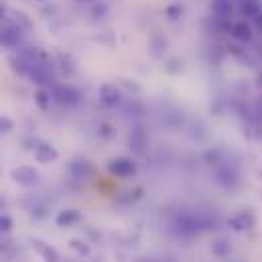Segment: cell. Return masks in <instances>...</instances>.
<instances>
[{
  "instance_id": "7",
  "label": "cell",
  "mask_w": 262,
  "mask_h": 262,
  "mask_svg": "<svg viewBox=\"0 0 262 262\" xmlns=\"http://www.w3.org/2000/svg\"><path fill=\"white\" fill-rule=\"evenodd\" d=\"M215 181L222 187H236L238 185V173L234 169H230V165H220L215 169Z\"/></svg>"
},
{
  "instance_id": "17",
  "label": "cell",
  "mask_w": 262,
  "mask_h": 262,
  "mask_svg": "<svg viewBox=\"0 0 262 262\" xmlns=\"http://www.w3.org/2000/svg\"><path fill=\"white\" fill-rule=\"evenodd\" d=\"M260 4H258V0H242V14L246 16V18H256L258 16V12H260Z\"/></svg>"
},
{
  "instance_id": "27",
  "label": "cell",
  "mask_w": 262,
  "mask_h": 262,
  "mask_svg": "<svg viewBox=\"0 0 262 262\" xmlns=\"http://www.w3.org/2000/svg\"><path fill=\"white\" fill-rule=\"evenodd\" d=\"M6 14H8V8H6V4L0 0V23H6Z\"/></svg>"
},
{
  "instance_id": "32",
  "label": "cell",
  "mask_w": 262,
  "mask_h": 262,
  "mask_svg": "<svg viewBox=\"0 0 262 262\" xmlns=\"http://www.w3.org/2000/svg\"><path fill=\"white\" fill-rule=\"evenodd\" d=\"M37 2H45V0H37Z\"/></svg>"
},
{
  "instance_id": "20",
  "label": "cell",
  "mask_w": 262,
  "mask_h": 262,
  "mask_svg": "<svg viewBox=\"0 0 262 262\" xmlns=\"http://www.w3.org/2000/svg\"><path fill=\"white\" fill-rule=\"evenodd\" d=\"M213 254H215V256H228V254H230V244H228L226 240L213 242Z\"/></svg>"
},
{
  "instance_id": "29",
  "label": "cell",
  "mask_w": 262,
  "mask_h": 262,
  "mask_svg": "<svg viewBox=\"0 0 262 262\" xmlns=\"http://www.w3.org/2000/svg\"><path fill=\"white\" fill-rule=\"evenodd\" d=\"M2 209H6V201H4L2 195H0V211H2Z\"/></svg>"
},
{
  "instance_id": "30",
  "label": "cell",
  "mask_w": 262,
  "mask_h": 262,
  "mask_svg": "<svg viewBox=\"0 0 262 262\" xmlns=\"http://www.w3.org/2000/svg\"><path fill=\"white\" fill-rule=\"evenodd\" d=\"M258 83H260V85H262V73H260V75H258Z\"/></svg>"
},
{
  "instance_id": "12",
  "label": "cell",
  "mask_w": 262,
  "mask_h": 262,
  "mask_svg": "<svg viewBox=\"0 0 262 262\" xmlns=\"http://www.w3.org/2000/svg\"><path fill=\"white\" fill-rule=\"evenodd\" d=\"M35 159H37V163H43V165L53 163L57 159V150L47 142H39L35 146Z\"/></svg>"
},
{
  "instance_id": "11",
  "label": "cell",
  "mask_w": 262,
  "mask_h": 262,
  "mask_svg": "<svg viewBox=\"0 0 262 262\" xmlns=\"http://www.w3.org/2000/svg\"><path fill=\"white\" fill-rule=\"evenodd\" d=\"M100 100L104 106H116L120 102V90L114 83H104L100 88Z\"/></svg>"
},
{
  "instance_id": "31",
  "label": "cell",
  "mask_w": 262,
  "mask_h": 262,
  "mask_svg": "<svg viewBox=\"0 0 262 262\" xmlns=\"http://www.w3.org/2000/svg\"><path fill=\"white\" fill-rule=\"evenodd\" d=\"M0 248H2V238H0Z\"/></svg>"
},
{
  "instance_id": "16",
  "label": "cell",
  "mask_w": 262,
  "mask_h": 262,
  "mask_svg": "<svg viewBox=\"0 0 262 262\" xmlns=\"http://www.w3.org/2000/svg\"><path fill=\"white\" fill-rule=\"evenodd\" d=\"M165 49H167L165 37L159 35V33H155L152 39H150V53H152L155 57H163V55H165Z\"/></svg>"
},
{
  "instance_id": "22",
  "label": "cell",
  "mask_w": 262,
  "mask_h": 262,
  "mask_svg": "<svg viewBox=\"0 0 262 262\" xmlns=\"http://www.w3.org/2000/svg\"><path fill=\"white\" fill-rule=\"evenodd\" d=\"M77 254H81V256H85V254H90V246L85 244V242H79V240H71V244H69Z\"/></svg>"
},
{
  "instance_id": "23",
  "label": "cell",
  "mask_w": 262,
  "mask_h": 262,
  "mask_svg": "<svg viewBox=\"0 0 262 262\" xmlns=\"http://www.w3.org/2000/svg\"><path fill=\"white\" fill-rule=\"evenodd\" d=\"M14 128V122L8 116H0V134H6Z\"/></svg>"
},
{
  "instance_id": "10",
  "label": "cell",
  "mask_w": 262,
  "mask_h": 262,
  "mask_svg": "<svg viewBox=\"0 0 262 262\" xmlns=\"http://www.w3.org/2000/svg\"><path fill=\"white\" fill-rule=\"evenodd\" d=\"M254 224H256V220H254V215H252L250 211H240L238 215H234V217L230 220V226H232V230H236V232L250 230V228H254Z\"/></svg>"
},
{
  "instance_id": "24",
  "label": "cell",
  "mask_w": 262,
  "mask_h": 262,
  "mask_svg": "<svg viewBox=\"0 0 262 262\" xmlns=\"http://www.w3.org/2000/svg\"><path fill=\"white\" fill-rule=\"evenodd\" d=\"M12 23H16L18 27H25V29L31 27V20H29L27 14H23V12H14V20H12Z\"/></svg>"
},
{
  "instance_id": "1",
  "label": "cell",
  "mask_w": 262,
  "mask_h": 262,
  "mask_svg": "<svg viewBox=\"0 0 262 262\" xmlns=\"http://www.w3.org/2000/svg\"><path fill=\"white\" fill-rule=\"evenodd\" d=\"M27 75H29L35 83H39V85H49V83L53 81V67L47 61V57L41 53V59L29 67V73H27Z\"/></svg>"
},
{
  "instance_id": "13",
  "label": "cell",
  "mask_w": 262,
  "mask_h": 262,
  "mask_svg": "<svg viewBox=\"0 0 262 262\" xmlns=\"http://www.w3.org/2000/svg\"><path fill=\"white\" fill-rule=\"evenodd\" d=\"M234 10L232 0H211V12L215 14V18H230Z\"/></svg>"
},
{
  "instance_id": "15",
  "label": "cell",
  "mask_w": 262,
  "mask_h": 262,
  "mask_svg": "<svg viewBox=\"0 0 262 262\" xmlns=\"http://www.w3.org/2000/svg\"><path fill=\"white\" fill-rule=\"evenodd\" d=\"M33 246H35V250H39V254L45 258L47 262H57L59 260V256H57V252L49 246V244H45V242H41V240H33Z\"/></svg>"
},
{
  "instance_id": "9",
  "label": "cell",
  "mask_w": 262,
  "mask_h": 262,
  "mask_svg": "<svg viewBox=\"0 0 262 262\" xmlns=\"http://www.w3.org/2000/svg\"><path fill=\"white\" fill-rule=\"evenodd\" d=\"M230 33H232V37H234L236 41H240V43H250L252 37H254L252 27H250L246 20H238V23H234L232 29H230Z\"/></svg>"
},
{
  "instance_id": "4",
  "label": "cell",
  "mask_w": 262,
  "mask_h": 262,
  "mask_svg": "<svg viewBox=\"0 0 262 262\" xmlns=\"http://www.w3.org/2000/svg\"><path fill=\"white\" fill-rule=\"evenodd\" d=\"M108 169H110V173H114L116 177H132V175L136 173V163H134L132 159L120 157V159L110 161Z\"/></svg>"
},
{
  "instance_id": "18",
  "label": "cell",
  "mask_w": 262,
  "mask_h": 262,
  "mask_svg": "<svg viewBox=\"0 0 262 262\" xmlns=\"http://www.w3.org/2000/svg\"><path fill=\"white\" fill-rule=\"evenodd\" d=\"M35 102H37V106H39L41 110H49V106H51V92H47L45 88H41V90L35 94Z\"/></svg>"
},
{
  "instance_id": "14",
  "label": "cell",
  "mask_w": 262,
  "mask_h": 262,
  "mask_svg": "<svg viewBox=\"0 0 262 262\" xmlns=\"http://www.w3.org/2000/svg\"><path fill=\"white\" fill-rule=\"evenodd\" d=\"M79 220H81V215H79V211H75V209H63V211H59L57 217H55L57 226H61V228H69V226L77 224Z\"/></svg>"
},
{
  "instance_id": "21",
  "label": "cell",
  "mask_w": 262,
  "mask_h": 262,
  "mask_svg": "<svg viewBox=\"0 0 262 262\" xmlns=\"http://www.w3.org/2000/svg\"><path fill=\"white\" fill-rule=\"evenodd\" d=\"M100 136L106 138V140H112V138H116V128L108 122H102L100 124Z\"/></svg>"
},
{
  "instance_id": "28",
  "label": "cell",
  "mask_w": 262,
  "mask_h": 262,
  "mask_svg": "<svg viewBox=\"0 0 262 262\" xmlns=\"http://www.w3.org/2000/svg\"><path fill=\"white\" fill-rule=\"evenodd\" d=\"M254 25H256V29H258V31L262 33V10L258 12V16L254 18Z\"/></svg>"
},
{
  "instance_id": "25",
  "label": "cell",
  "mask_w": 262,
  "mask_h": 262,
  "mask_svg": "<svg viewBox=\"0 0 262 262\" xmlns=\"http://www.w3.org/2000/svg\"><path fill=\"white\" fill-rule=\"evenodd\" d=\"M12 228V220L8 215H0V232H10Z\"/></svg>"
},
{
  "instance_id": "8",
  "label": "cell",
  "mask_w": 262,
  "mask_h": 262,
  "mask_svg": "<svg viewBox=\"0 0 262 262\" xmlns=\"http://www.w3.org/2000/svg\"><path fill=\"white\" fill-rule=\"evenodd\" d=\"M128 144H130V148L136 155H142L146 150V146H148V136H146L144 128H140V126L132 128L130 136H128Z\"/></svg>"
},
{
  "instance_id": "2",
  "label": "cell",
  "mask_w": 262,
  "mask_h": 262,
  "mask_svg": "<svg viewBox=\"0 0 262 262\" xmlns=\"http://www.w3.org/2000/svg\"><path fill=\"white\" fill-rule=\"evenodd\" d=\"M0 43L10 49L18 47L23 43V27H18L16 23H8V20L0 25Z\"/></svg>"
},
{
  "instance_id": "26",
  "label": "cell",
  "mask_w": 262,
  "mask_h": 262,
  "mask_svg": "<svg viewBox=\"0 0 262 262\" xmlns=\"http://www.w3.org/2000/svg\"><path fill=\"white\" fill-rule=\"evenodd\" d=\"M106 10H108L106 4H96L94 10H92V14H94V18H102V16L106 14Z\"/></svg>"
},
{
  "instance_id": "19",
  "label": "cell",
  "mask_w": 262,
  "mask_h": 262,
  "mask_svg": "<svg viewBox=\"0 0 262 262\" xmlns=\"http://www.w3.org/2000/svg\"><path fill=\"white\" fill-rule=\"evenodd\" d=\"M165 14H167V18H169V20H177V18L183 14V6H181L179 2H177V4H171V6H167Z\"/></svg>"
},
{
  "instance_id": "5",
  "label": "cell",
  "mask_w": 262,
  "mask_h": 262,
  "mask_svg": "<svg viewBox=\"0 0 262 262\" xmlns=\"http://www.w3.org/2000/svg\"><path fill=\"white\" fill-rule=\"evenodd\" d=\"M53 98H57V102H61V104L73 106V104L79 102L81 94L75 88H71V85H55L53 88Z\"/></svg>"
},
{
  "instance_id": "6",
  "label": "cell",
  "mask_w": 262,
  "mask_h": 262,
  "mask_svg": "<svg viewBox=\"0 0 262 262\" xmlns=\"http://www.w3.org/2000/svg\"><path fill=\"white\" fill-rule=\"evenodd\" d=\"M69 173L75 177V179H88L92 173H94V165L88 161V159H73L71 163H69Z\"/></svg>"
},
{
  "instance_id": "3",
  "label": "cell",
  "mask_w": 262,
  "mask_h": 262,
  "mask_svg": "<svg viewBox=\"0 0 262 262\" xmlns=\"http://www.w3.org/2000/svg\"><path fill=\"white\" fill-rule=\"evenodd\" d=\"M10 175H12L14 183H18L23 187H35L39 183V177H41L33 167H16Z\"/></svg>"
}]
</instances>
